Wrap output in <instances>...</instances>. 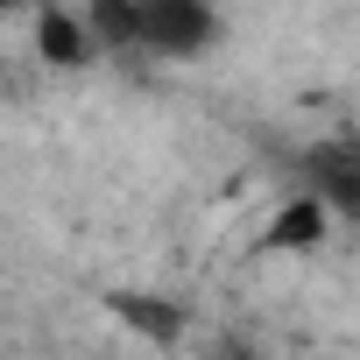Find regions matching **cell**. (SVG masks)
Listing matches in <instances>:
<instances>
[{"instance_id":"6da1fadb","label":"cell","mask_w":360,"mask_h":360,"mask_svg":"<svg viewBox=\"0 0 360 360\" xmlns=\"http://www.w3.org/2000/svg\"><path fill=\"white\" fill-rule=\"evenodd\" d=\"M134 15H141V50L155 57H205L219 43L212 0H134Z\"/></svg>"},{"instance_id":"7a4b0ae2","label":"cell","mask_w":360,"mask_h":360,"mask_svg":"<svg viewBox=\"0 0 360 360\" xmlns=\"http://www.w3.org/2000/svg\"><path fill=\"white\" fill-rule=\"evenodd\" d=\"M304 191H311L325 212L353 219V212H360V148H353V141H318V148L304 155Z\"/></svg>"},{"instance_id":"3957f363","label":"cell","mask_w":360,"mask_h":360,"mask_svg":"<svg viewBox=\"0 0 360 360\" xmlns=\"http://www.w3.org/2000/svg\"><path fill=\"white\" fill-rule=\"evenodd\" d=\"M36 57H43L50 71H85V64L99 57V43H92V29H85L71 8L43 0V8H36Z\"/></svg>"},{"instance_id":"277c9868","label":"cell","mask_w":360,"mask_h":360,"mask_svg":"<svg viewBox=\"0 0 360 360\" xmlns=\"http://www.w3.org/2000/svg\"><path fill=\"white\" fill-rule=\"evenodd\" d=\"M325 226H332V212L304 191V198H283L276 205V219H269V233H262V255H311L318 240H325Z\"/></svg>"},{"instance_id":"5b68a950","label":"cell","mask_w":360,"mask_h":360,"mask_svg":"<svg viewBox=\"0 0 360 360\" xmlns=\"http://www.w3.org/2000/svg\"><path fill=\"white\" fill-rule=\"evenodd\" d=\"M106 311H113L127 332L155 339V346H176V339H184V311H176L169 297H148V290H113V297H106Z\"/></svg>"},{"instance_id":"8992f818","label":"cell","mask_w":360,"mask_h":360,"mask_svg":"<svg viewBox=\"0 0 360 360\" xmlns=\"http://www.w3.org/2000/svg\"><path fill=\"white\" fill-rule=\"evenodd\" d=\"M99 50H141V15H134V0H85V15Z\"/></svg>"},{"instance_id":"52a82bcc","label":"cell","mask_w":360,"mask_h":360,"mask_svg":"<svg viewBox=\"0 0 360 360\" xmlns=\"http://www.w3.org/2000/svg\"><path fill=\"white\" fill-rule=\"evenodd\" d=\"M212 360H269V353H262L255 339H240V332H233V339H219V346H212Z\"/></svg>"}]
</instances>
